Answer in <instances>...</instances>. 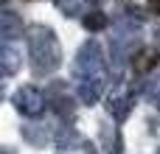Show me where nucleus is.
Here are the masks:
<instances>
[{
  "mask_svg": "<svg viewBox=\"0 0 160 154\" xmlns=\"http://www.w3.org/2000/svg\"><path fill=\"white\" fill-rule=\"evenodd\" d=\"M28 56H31V67L37 76H48L59 67L62 62V48L56 34L48 25H31L28 28Z\"/></svg>",
  "mask_w": 160,
  "mask_h": 154,
  "instance_id": "1",
  "label": "nucleus"
},
{
  "mask_svg": "<svg viewBox=\"0 0 160 154\" xmlns=\"http://www.w3.org/2000/svg\"><path fill=\"white\" fill-rule=\"evenodd\" d=\"M132 107H135V87H129L127 81L115 84L110 90V95H107V112L112 115V121L115 123H124L129 118Z\"/></svg>",
  "mask_w": 160,
  "mask_h": 154,
  "instance_id": "2",
  "label": "nucleus"
},
{
  "mask_svg": "<svg viewBox=\"0 0 160 154\" xmlns=\"http://www.w3.org/2000/svg\"><path fill=\"white\" fill-rule=\"evenodd\" d=\"M11 104H14V109L20 112V115H25V118H39L42 112H45V95L34 87V84H25V87H20L17 93H14V98H11Z\"/></svg>",
  "mask_w": 160,
  "mask_h": 154,
  "instance_id": "3",
  "label": "nucleus"
},
{
  "mask_svg": "<svg viewBox=\"0 0 160 154\" xmlns=\"http://www.w3.org/2000/svg\"><path fill=\"white\" fill-rule=\"evenodd\" d=\"M101 70H104V51L96 39H90L76 53V73L90 76V73H101Z\"/></svg>",
  "mask_w": 160,
  "mask_h": 154,
  "instance_id": "4",
  "label": "nucleus"
},
{
  "mask_svg": "<svg viewBox=\"0 0 160 154\" xmlns=\"http://www.w3.org/2000/svg\"><path fill=\"white\" fill-rule=\"evenodd\" d=\"M104 70L101 73H90V76H84L82 81H79V101L82 104H87V107H93V104H98V98L104 95Z\"/></svg>",
  "mask_w": 160,
  "mask_h": 154,
  "instance_id": "5",
  "label": "nucleus"
},
{
  "mask_svg": "<svg viewBox=\"0 0 160 154\" xmlns=\"http://www.w3.org/2000/svg\"><path fill=\"white\" fill-rule=\"evenodd\" d=\"M22 34H25V25H22V20H20L14 11H0V42L20 39Z\"/></svg>",
  "mask_w": 160,
  "mask_h": 154,
  "instance_id": "6",
  "label": "nucleus"
},
{
  "mask_svg": "<svg viewBox=\"0 0 160 154\" xmlns=\"http://www.w3.org/2000/svg\"><path fill=\"white\" fill-rule=\"evenodd\" d=\"M132 70L138 73V76H149L155 67L160 65V53H158V48H141L135 56H132Z\"/></svg>",
  "mask_w": 160,
  "mask_h": 154,
  "instance_id": "7",
  "label": "nucleus"
},
{
  "mask_svg": "<svg viewBox=\"0 0 160 154\" xmlns=\"http://www.w3.org/2000/svg\"><path fill=\"white\" fill-rule=\"evenodd\" d=\"M20 70V53L8 45V42H0V79H8Z\"/></svg>",
  "mask_w": 160,
  "mask_h": 154,
  "instance_id": "8",
  "label": "nucleus"
},
{
  "mask_svg": "<svg viewBox=\"0 0 160 154\" xmlns=\"http://www.w3.org/2000/svg\"><path fill=\"white\" fill-rule=\"evenodd\" d=\"M53 140H56V149H62V152H70V149H76V146L84 143L82 135H79L73 126H59L56 135H53Z\"/></svg>",
  "mask_w": 160,
  "mask_h": 154,
  "instance_id": "9",
  "label": "nucleus"
},
{
  "mask_svg": "<svg viewBox=\"0 0 160 154\" xmlns=\"http://www.w3.org/2000/svg\"><path fill=\"white\" fill-rule=\"evenodd\" d=\"M101 146L107 154H121V132L118 126H104L101 129Z\"/></svg>",
  "mask_w": 160,
  "mask_h": 154,
  "instance_id": "10",
  "label": "nucleus"
},
{
  "mask_svg": "<svg viewBox=\"0 0 160 154\" xmlns=\"http://www.w3.org/2000/svg\"><path fill=\"white\" fill-rule=\"evenodd\" d=\"M82 25L87 28V31H104V25H107V17H104V11H98V8H93V11H87V14H82Z\"/></svg>",
  "mask_w": 160,
  "mask_h": 154,
  "instance_id": "11",
  "label": "nucleus"
},
{
  "mask_svg": "<svg viewBox=\"0 0 160 154\" xmlns=\"http://www.w3.org/2000/svg\"><path fill=\"white\" fill-rule=\"evenodd\" d=\"M22 137L28 140V143H34V146H45L48 143V135L42 132V126H22Z\"/></svg>",
  "mask_w": 160,
  "mask_h": 154,
  "instance_id": "12",
  "label": "nucleus"
},
{
  "mask_svg": "<svg viewBox=\"0 0 160 154\" xmlns=\"http://www.w3.org/2000/svg\"><path fill=\"white\" fill-rule=\"evenodd\" d=\"M56 8L65 17H76V14H82V0H56Z\"/></svg>",
  "mask_w": 160,
  "mask_h": 154,
  "instance_id": "13",
  "label": "nucleus"
},
{
  "mask_svg": "<svg viewBox=\"0 0 160 154\" xmlns=\"http://www.w3.org/2000/svg\"><path fill=\"white\" fill-rule=\"evenodd\" d=\"M146 95H149V101H152V104H160V79L149 81V87H146Z\"/></svg>",
  "mask_w": 160,
  "mask_h": 154,
  "instance_id": "14",
  "label": "nucleus"
},
{
  "mask_svg": "<svg viewBox=\"0 0 160 154\" xmlns=\"http://www.w3.org/2000/svg\"><path fill=\"white\" fill-rule=\"evenodd\" d=\"M149 11H155L160 17V0H149Z\"/></svg>",
  "mask_w": 160,
  "mask_h": 154,
  "instance_id": "15",
  "label": "nucleus"
},
{
  "mask_svg": "<svg viewBox=\"0 0 160 154\" xmlns=\"http://www.w3.org/2000/svg\"><path fill=\"white\" fill-rule=\"evenodd\" d=\"M0 101H3V84H0Z\"/></svg>",
  "mask_w": 160,
  "mask_h": 154,
  "instance_id": "16",
  "label": "nucleus"
},
{
  "mask_svg": "<svg viewBox=\"0 0 160 154\" xmlns=\"http://www.w3.org/2000/svg\"><path fill=\"white\" fill-rule=\"evenodd\" d=\"M90 3H98V0H90Z\"/></svg>",
  "mask_w": 160,
  "mask_h": 154,
  "instance_id": "17",
  "label": "nucleus"
},
{
  "mask_svg": "<svg viewBox=\"0 0 160 154\" xmlns=\"http://www.w3.org/2000/svg\"><path fill=\"white\" fill-rule=\"evenodd\" d=\"M0 3H6V0H0Z\"/></svg>",
  "mask_w": 160,
  "mask_h": 154,
  "instance_id": "18",
  "label": "nucleus"
}]
</instances>
